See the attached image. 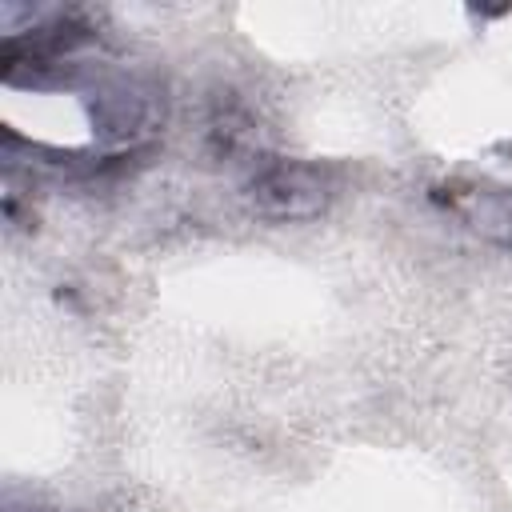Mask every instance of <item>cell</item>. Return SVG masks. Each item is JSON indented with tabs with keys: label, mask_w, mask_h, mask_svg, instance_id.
<instances>
[{
	"label": "cell",
	"mask_w": 512,
	"mask_h": 512,
	"mask_svg": "<svg viewBox=\"0 0 512 512\" xmlns=\"http://www.w3.org/2000/svg\"><path fill=\"white\" fill-rule=\"evenodd\" d=\"M244 196L252 212L264 220H312L332 204L336 180L328 168L308 164V160L260 156L248 172Z\"/></svg>",
	"instance_id": "1"
},
{
	"label": "cell",
	"mask_w": 512,
	"mask_h": 512,
	"mask_svg": "<svg viewBox=\"0 0 512 512\" xmlns=\"http://www.w3.org/2000/svg\"><path fill=\"white\" fill-rule=\"evenodd\" d=\"M88 120L100 144L140 152L164 124V88L144 76H104L88 92Z\"/></svg>",
	"instance_id": "2"
},
{
	"label": "cell",
	"mask_w": 512,
	"mask_h": 512,
	"mask_svg": "<svg viewBox=\"0 0 512 512\" xmlns=\"http://www.w3.org/2000/svg\"><path fill=\"white\" fill-rule=\"evenodd\" d=\"M436 200H444L456 216H464V224L472 232H480L484 240L512 248V188L452 184V188H436Z\"/></svg>",
	"instance_id": "3"
}]
</instances>
